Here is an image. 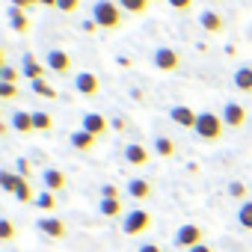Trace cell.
Masks as SVG:
<instances>
[{
    "label": "cell",
    "instance_id": "cell-29",
    "mask_svg": "<svg viewBox=\"0 0 252 252\" xmlns=\"http://www.w3.org/2000/svg\"><path fill=\"white\" fill-rule=\"evenodd\" d=\"M36 208H42V211H54V208H57V196H54L51 190L39 193V196H36Z\"/></svg>",
    "mask_w": 252,
    "mask_h": 252
},
{
    "label": "cell",
    "instance_id": "cell-41",
    "mask_svg": "<svg viewBox=\"0 0 252 252\" xmlns=\"http://www.w3.org/2000/svg\"><path fill=\"white\" fill-rule=\"evenodd\" d=\"M190 252H214V249H211V246H208V243H199V246H193V249H190Z\"/></svg>",
    "mask_w": 252,
    "mask_h": 252
},
{
    "label": "cell",
    "instance_id": "cell-36",
    "mask_svg": "<svg viewBox=\"0 0 252 252\" xmlns=\"http://www.w3.org/2000/svg\"><path fill=\"white\" fill-rule=\"evenodd\" d=\"M101 199H119V187L116 184H104L101 187Z\"/></svg>",
    "mask_w": 252,
    "mask_h": 252
},
{
    "label": "cell",
    "instance_id": "cell-21",
    "mask_svg": "<svg viewBox=\"0 0 252 252\" xmlns=\"http://www.w3.org/2000/svg\"><path fill=\"white\" fill-rule=\"evenodd\" d=\"M98 211L104 217H125V208H122V199H101Z\"/></svg>",
    "mask_w": 252,
    "mask_h": 252
},
{
    "label": "cell",
    "instance_id": "cell-33",
    "mask_svg": "<svg viewBox=\"0 0 252 252\" xmlns=\"http://www.w3.org/2000/svg\"><path fill=\"white\" fill-rule=\"evenodd\" d=\"M0 98H3V101L18 98V83H0Z\"/></svg>",
    "mask_w": 252,
    "mask_h": 252
},
{
    "label": "cell",
    "instance_id": "cell-34",
    "mask_svg": "<svg viewBox=\"0 0 252 252\" xmlns=\"http://www.w3.org/2000/svg\"><path fill=\"white\" fill-rule=\"evenodd\" d=\"M15 166H18V175H21V178H30V172H33V163H30L27 158H18V163H15Z\"/></svg>",
    "mask_w": 252,
    "mask_h": 252
},
{
    "label": "cell",
    "instance_id": "cell-28",
    "mask_svg": "<svg viewBox=\"0 0 252 252\" xmlns=\"http://www.w3.org/2000/svg\"><path fill=\"white\" fill-rule=\"evenodd\" d=\"M155 149H158L160 158H172V155H175V143H172L169 137H158V140H155Z\"/></svg>",
    "mask_w": 252,
    "mask_h": 252
},
{
    "label": "cell",
    "instance_id": "cell-10",
    "mask_svg": "<svg viewBox=\"0 0 252 252\" xmlns=\"http://www.w3.org/2000/svg\"><path fill=\"white\" fill-rule=\"evenodd\" d=\"M222 122L228 125V128H243V122H246V107L237 104V101H228L222 107Z\"/></svg>",
    "mask_w": 252,
    "mask_h": 252
},
{
    "label": "cell",
    "instance_id": "cell-31",
    "mask_svg": "<svg viewBox=\"0 0 252 252\" xmlns=\"http://www.w3.org/2000/svg\"><path fill=\"white\" fill-rule=\"evenodd\" d=\"M18 77H21V71L12 68V65H3V68H0V83H18Z\"/></svg>",
    "mask_w": 252,
    "mask_h": 252
},
{
    "label": "cell",
    "instance_id": "cell-24",
    "mask_svg": "<svg viewBox=\"0 0 252 252\" xmlns=\"http://www.w3.org/2000/svg\"><path fill=\"white\" fill-rule=\"evenodd\" d=\"M15 199L21 202V205H36V193H33V187L27 184V178H21V184H18V190H15Z\"/></svg>",
    "mask_w": 252,
    "mask_h": 252
},
{
    "label": "cell",
    "instance_id": "cell-23",
    "mask_svg": "<svg viewBox=\"0 0 252 252\" xmlns=\"http://www.w3.org/2000/svg\"><path fill=\"white\" fill-rule=\"evenodd\" d=\"M149 3H152V0H119V6L125 12H131V15H143L149 9Z\"/></svg>",
    "mask_w": 252,
    "mask_h": 252
},
{
    "label": "cell",
    "instance_id": "cell-44",
    "mask_svg": "<svg viewBox=\"0 0 252 252\" xmlns=\"http://www.w3.org/2000/svg\"><path fill=\"white\" fill-rule=\"evenodd\" d=\"M214 3H220V0H214Z\"/></svg>",
    "mask_w": 252,
    "mask_h": 252
},
{
    "label": "cell",
    "instance_id": "cell-43",
    "mask_svg": "<svg viewBox=\"0 0 252 252\" xmlns=\"http://www.w3.org/2000/svg\"><path fill=\"white\" fill-rule=\"evenodd\" d=\"M42 3H45V6H57V0H42Z\"/></svg>",
    "mask_w": 252,
    "mask_h": 252
},
{
    "label": "cell",
    "instance_id": "cell-42",
    "mask_svg": "<svg viewBox=\"0 0 252 252\" xmlns=\"http://www.w3.org/2000/svg\"><path fill=\"white\" fill-rule=\"evenodd\" d=\"M95 27H98L95 21H83V30H86V33H95Z\"/></svg>",
    "mask_w": 252,
    "mask_h": 252
},
{
    "label": "cell",
    "instance_id": "cell-22",
    "mask_svg": "<svg viewBox=\"0 0 252 252\" xmlns=\"http://www.w3.org/2000/svg\"><path fill=\"white\" fill-rule=\"evenodd\" d=\"M18 184H21V175H15V172H9V169H3V172H0V187H3L6 193H12V196H15Z\"/></svg>",
    "mask_w": 252,
    "mask_h": 252
},
{
    "label": "cell",
    "instance_id": "cell-35",
    "mask_svg": "<svg viewBox=\"0 0 252 252\" xmlns=\"http://www.w3.org/2000/svg\"><path fill=\"white\" fill-rule=\"evenodd\" d=\"M80 6V0H57V9L60 12H74Z\"/></svg>",
    "mask_w": 252,
    "mask_h": 252
},
{
    "label": "cell",
    "instance_id": "cell-2",
    "mask_svg": "<svg viewBox=\"0 0 252 252\" xmlns=\"http://www.w3.org/2000/svg\"><path fill=\"white\" fill-rule=\"evenodd\" d=\"M222 128H225L222 116H217V113H199V125H196V137H199V140H205V143H220Z\"/></svg>",
    "mask_w": 252,
    "mask_h": 252
},
{
    "label": "cell",
    "instance_id": "cell-3",
    "mask_svg": "<svg viewBox=\"0 0 252 252\" xmlns=\"http://www.w3.org/2000/svg\"><path fill=\"white\" fill-rule=\"evenodd\" d=\"M152 228V214L149 211H143V208H137V211H128L122 217V231L125 234H143V231H149Z\"/></svg>",
    "mask_w": 252,
    "mask_h": 252
},
{
    "label": "cell",
    "instance_id": "cell-4",
    "mask_svg": "<svg viewBox=\"0 0 252 252\" xmlns=\"http://www.w3.org/2000/svg\"><path fill=\"white\" fill-rule=\"evenodd\" d=\"M202 237H205L202 225H196V222H187V225H181V228L175 231V246L190 252L193 246H199V243H202Z\"/></svg>",
    "mask_w": 252,
    "mask_h": 252
},
{
    "label": "cell",
    "instance_id": "cell-26",
    "mask_svg": "<svg viewBox=\"0 0 252 252\" xmlns=\"http://www.w3.org/2000/svg\"><path fill=\"white\" fill-rule=\"evenodd\" d=\"M33 125H36V131H51L54 128V116L51 113H33Z\"/></svg>",
    "mask_w": 252,
    "mask_h": 252
},
{
    "label": "cell",
    "instance_id": "cell-6",
    "mask_svg": "<svg viewBox=\"0 0 252 252\" xmlns=\"http://www.w3.org/2000/svg\"><path fill=\"white\" fill-rule=\"evenodd\" d=\"M74 89L83 95V98H95L101 92V80L92 74V71H77L74 74Z\"/></svg>",
    "mask_w": 252,
    "mask_h": 252
},
{
    "label": "cell",
    "instance_id": "cell-27",
    "mask_svg": "<svg viewBox=\"0 0 252 252\" xmlns=\"http://www.w3.org/2000/svg\"><path fill=\"white\" fill-rule=\"evenodd\" d=\"M30 86H33V92H36L39 98H57V89H54L48 80H33Z\"/></svg>",
    "mask_w": 252,
    "mask_h": 252
},
{
    "label": "cell",
    "instance_id": "cell-16",
    "mask_svg": "<svg viewBox=\"0 0 252 252\" xmlns=\"http://www.w3.org/2000/svg\"><path fill=\"white\" fill-rule=\"evenodd\" d=\"M231 83H234V89H237V92H246V95H252V65H240V68L234 71Z\"/></svg>",
    "mask_w": 252,
    "mask_h": 252
},
{
    "label": "cell",
    "instance_id": "cell-14",
    "mask_svg": "<svg viewBox=\"0 0 252 252\" xmlns=\"http://www.w3.org/2000/svg\"><path fill=\"white\" fill-rule=\"evenodd\" d=\"M199 24H202V30H205V33H222V27H225L222 15H220V12H214V9H205V12L199 15Z\"/></svg>",
    "mask_w": 252,
    "mask_h": 252
},
{
    "label": "cell",
    "instance_id": "cell-18",
    "mask_svg": "<svg viewBox=\"0 0 252 252\" xmlns=\"http://www.w3.org/2000/svg\"><path fill=\"white\" fill-rule=\"evenodd\" d=\"M12 128H15L18 134H33V131H36V125H33V113L18 110V113L12 116Z\"/></svg>",
    "mask_w": 252,
    "mask_h": 252
},
{
    "label": "cell",
    "instance_id": "cell-7",
    "mask_svg": "<svg viewBox=\"0 0 252 252\" xmlns=\"http://www.w3.org/2000/svg\"><path fill=\"white\" fill-rule=\"evenodd\" d=\"M175 125H181V128H190V131H196V125H199V113L196 110H190V107H184V104H175V107H169V113H166Z\"/></svg>",
    "mask_w": 252,
    "mask_h": 252
},
{
    "label": "cell",
    "instance_id": "cell-32",
    "mask_svg": "<svg viewBox=\"0 0 252 252\" xmlns=\"http://www.w3.org/2000/svg\"><path fill=\"white\" fill-rule=\"evenodd\" d=\"M246 193H249V190H246L243 181H228V196H231V199H246Z\"/></svg>",
    "mask_w": 252,
    "mask_h": 252
},
{
    "label": "cell",
    "instance_id": "cell-25",
    "mask_svg": "<svg viewBox=\"0 0 252 252\" xmlns=\"http://www.w3.org/2000/svg\"><path fill=\"white\" fill-rule=\"evenodd\" d=\"M237 222H240V228L252 231V202H243L237 208Z\"/></svg>",
    "mask_w": 252,
    "mask_h": 252
},
{
    "label": "cell",
    "instance_id": "cell-8",
    "mask_svg": "<svg viewBox=\"0 0 252 252\" xmlns=\"http://www.w3.org/2000/svg\"><path fill=\"white\" fill-rule=\"evenodd\" d=\"M36 228H39L42 234H48L51 240H63V237L68 234L65 222H63V220H57V217H42V220L36 222Z\"/></svg>",
    "mask_w": 252,
    "mask_h": 252
},
{
    "label": "cell",
    "instance_id": "cell-20",
    "mask_svg": "<svg viewBox=\"0 0 252 252\" xmlns=\"http://www.w3.org/2000/svg\"><path fill=\"white\" fill-rule=\"evenodd\" d=\"M95 143H98V137H92L89 131H74V134H71V146H74L77 152H89Z\"/></svg>",
    "mask_w": 252,
    "mask_h": 252
},
{
    "label": "cell",
    "instance_id": "cell-5",
    "mask_svg": "<svg viewBox=\"0 0 252 252\" xmlns=\"http://www.w3.org/2000/svg\"><path fill=\"white\" fill-rule=\"evenodd\" d=\"M155 68L158 71H166V74H172V71H178V65H181V57H178V51L175 48H155Z\"/></svg>",
    "mask_w": 252,
    "mask_h": 252
},
{
    "label": "cell",
    "instance_id": "cell-19",
    "mask_svg": "<svg viewBox=\"0 0 252 252\" xmlns=\"http://www.w3.org/2000/svg\"><path fill=\"white\" fill-rule=\"evenodd\" d=\"M128 193H131V199L143 202V199L152 196V184H149L146 178H134V181H128Z\"/></svg>",
    "mask_w": 252,
    "mask_h": 252
},
{
    "label": "cell",
    "instance_id": "cell-30",
    "mask_svg": "<svg viewBox=\"0 0 252 252\" xmlns=\"http://www.w3.org/2000/svg\"><path fill=\"white\" fill-rule=\"evenodd\" d=\"M0 240L3 243H9V240H15V225H12V220H0Z\"/></svg>",
    "mask_w": 252,
    "mask_h": 252
},
{
    "label": "cell",
    "instance_id": "cell-40",
    "mask_svg": "<svg viewBox=\"0 0 252 252\" xmlns=\"http://www.w3.org/2000/svg\"><path fill=\"white\" fill-rule=\"evenodd\" d=\"M140 252H163V249H160L158 243H143V246H140Z\"/></svg>",
    "mask_w": 252,
    "mask_h": 252
},
{
    "label": "cell",
    "instance_id": "cell-11",
    "mask_svg": "<svg viewBox=\"0 0 252 252\" xmlns=\"http://www.w3.org/2000/svg\"><path fill=\"white\" fill-rule=\"evenodd\" d=\"M45 71H48V65H42L33 54H24V60H21V74L33 83V80H45Z\"/></svg>",
    "mask_w": 252,
    "mask_h": 252
},
{
    "label": "cell",
    "instance_id": "cell-1",
    "mask_svg": "<svg viewBox=\"0 0 252 252\" xmlns=\"http://www.w3.org/2000/svg\"><path fill=\"white\" fill-rule=\"evenodd\" d=\"M92 21L104 30H119L125 24L122 18V6H116L113 0H95L92 3Z\"/></svg>",
    "mask_w": 252,
    "mask_h": 252
},
{
    "label": "cell",
    "instance_id": "cell-38",
    "mask_svg": "<svg viewBox=\"0 0 252 252\" xmlns=\"http://www.w3.org/2000/svg\"><path fill=\"white\" fill-rule=\"evenodd\" d=\"M166 3H169L172 9H178V12H184V9H190V6H193V0H166Z\"/></svg>",
    "mask_w": 252,
    "mask_h": 252
},
{
    "label": "cell",
    "instance_id": "cell-17",
    "mask_svg": "<svg viewBox=\"0 0 252 252\" xmlns=\"http://www.w3.org/2000/svg\"><path fill=\"white\" fill-rule=\"evenodd\" d=\"M42 181H45V187H48L51 193H57V190H65V172H60V169H54V166H48V169H45Z\"/></svg>",
    "mask_w": 252,
    "mask_h": 252
},
{
    "label": "cell",
    "instance_id": "cell-37",
    "mask_svg": "<svg viewBox=\"0 0 252 252\" xmlns=\"http://www.w3.org/2000/svg\"><path fill=\"white\" fill-rule=\"evenodd\" d=\"M110 128H113V131H119V134H122V131H128V122H125V116H116V119H113V122H110Z\"/></svg>",
    "mask_w": 252,
    "mask_h": 252
},
{
    "label": "cell",
    "instance_id": "cell-15",
    "mask_svg": "<svg viewBox=\"0 0 252 252\" xmlns=\"http://www.w3.org/2000/svg\"><path fill=\"white\" fill-rule=\"evenodd\" d=\"M6 18H9V27H12L15 33H27V30H30V18H27L24 9L9 6V9H6Z\"/></svg>",
    "mask_w": 252,
    "mask_h": 252
},
{
    "label": "cell",
    "instance_id": "cell-9",
    "mask_svg": "<svg viewBox=\"0 0 252 252\" xmlns=\"http://www.w3.org/2000/svg\"><path fill=\"white\" fill-rule=\"evenodd\" d=\"M48 71L68 74V71H71V57H68L63 48H51V51H48Z\"/></svg>",
    "mask_w": 252,
    "mask_h": 252
},
{
    "label": "cell",
    "instance_id": "cell-12",
    "mask_svg": "<svg viewBox=\"0 0 252 252\" xmlns=\"http://www.w3.org/2000/svg\"><path fill=\"white\" fill-rule=\"evenodd\" d=\"M125 160H128L131 166H149L152 155H149V149L143 143H128L125 146Z\"/></svg>",
    "mask_w": 252,
    "mask_h": 252
},
{
    "label": "cell",
    "instance_id": "cell-13",
    "mask_svg": "<svg viewBox=\"0 0 252 252\" xmlns=\"http://www.w3.org/2000/svg\"><path fill=\"white\" fill-rule=\"evenodd\" d=\"M107 128H110L107 116H101V113H86V116H83V131H89L92 137H104Z\"/></svg>",
    "mask_w": 252,
    "mask_h": 252
},
{
    "label": "cell",
    "instance_id": "cell-39",
    "mask_svg": "<svg viewBox=\"0 0 252 252\" xmlns=\"http://www.w3.org/2000/svg\"><path fill=\"white\" fill-rule=\"evenodd\" d=\"M36 3H42V0H12V6H18V9H30Z\"/></svg>",
    "mask_w": 252,
    "mask_h": 252
}]
</instances>
